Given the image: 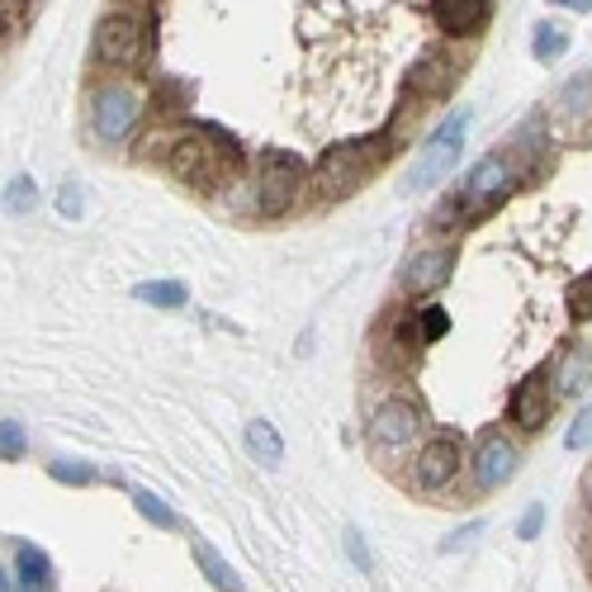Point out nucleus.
<instances>
[{"mask_svg": "<svg viewBox=\"0 0 592 592\" xmlns=\"http://www.w3.org/2000/svg\"><path fill=\"white\" fill-rule=\"evenodd\" d=\"M194 545V560H200V569H204V579L219 588V592H242V583H238V573H232L228 564H223V554L213 550V545H204V541H190Z\"/></svg>", "mask_w": 592, "mask_h": 592, "instance_id": "obj_20", "label": "nucleus"}, {"mask_svg": "<svg viewBox=\"0 0 592 592\" xmlns=\"http://www.w3.org/2000/svg\"><path fill=\"white\" fill-rule=\"evenodd\" d=\"M464 138H470V110H455L432 138H427V148L418 152L412 171L403 175V190H432L437 181H445L464 152Z\"/></svg>", "mask_w": 592, "mask_h": 592, "instance_id": "obj_3", "label": "nucleus"}, {"mask_svg": "<svg viewBox=\"0 0 592 592\" xmlns=\"http://www.w3.org/2000/svg\"><path fill=\"white\" fill-rule=\"evenodd\" d=\"M29 451V437L20 422H0V460H20Z\"/></svg>", "mask_w": 592, "mask_h": 592, "instance_id": "obj_25", "label": "nucleus"}, {"mask_svg": "<svg viewBox=\"0 0 592 592\" xmlns=\"http://www.w3.org/2000/svg\"><path fill=\"white\" fill-rule=\"evenodd\" d=\"M152 48V20L133 10H114L96 24V62L104 67H138Z\"/></svg>", "mask_w": 592, "mask_h": 592, "instance_id": "obj_4", "label": "nucleus"}, {"mask_svg": "<svg viewBox=\"0 0 592 592\" xmlns=\"http://www.w3.org/2000/svg\"><path fill=\"white\" fill-rule=\"evenodd\" d=\"M133 502H138V512L148 516L152 526H161V531H175V512H171L161 498H152V493H133Z\"/></svg>", "mask_w": 592, "mask_h": 592, "instance_id": "obj_23", "label": "nucleus"}, {"mask_svg": "<svg viewBox=\"0 0 592 592\" xmlns=\"http://www.w3.org/2000/svg\"><path fill=\"white\" fill-rule=\"evenodd\" d=\"M380 157H384V138H351L342 148H328L313 171V194L318 200H347V194H355L370 181Z\"/></svg>", "mask_w": 592, "mask_h": 592, "instance_id": "obj_2", "label": "nucleus"}, {"mask_svg": "<svg viewBox=\"0 0 592 592\" xmlns=\"http://www.w3.org/2000/svg\"><path fill=\"white\" fill-rule=\"evenodd\" d=\"M422 432V408L412 399H384L370 418V437L380 445H408Z\"/></svg>", "mask_w": 592, "mask_h": 592, "instance_id": "obj_8", "label": "nucleus"}, {"mask_svg": "<svg viewBox=\"0 0 592 592\" xmlns=\"http://www.w3.org/2000/svg\"><path fill=\"white\" fill-rule=\"evenodd\" d=\"M592 389V347L588 342H569L554 365V393H588Z\"/></svg>", "mask_w": 592, "mask_h": 592, "instance_id": "obj_14", "label": "nucleus"}, {"mask_svg": "<svg viewBox=\"0 0 592 592\" xmlns=\"http://www.w3.org/2000/svg\"><path fill=\"white\" fill-rule=\"evenodd\" d=\"M33 200H39V185H33L29 175H14V181L6 185V200H0V204H6V213H29Z\"/></svg>", "mask_w": 592, "mask_h": 592, "instance_id": "obj_22", "label": "nucleus"}, {"mask_svg": "<svg viewBox=\"0 0 592 592\" xmlns=\"http://www.w3.org/2000/svg\"><path fill=\"white\" fill-rule=\"evenodd\" d=\"M138 114H142V91L129 86V81H110V86H100V91L91 96V129L104 142L129 138Z\"/></svg>", "mask_w": 592, "mask_h": 592, "instance_id": "obj_5", "label": "nucleus"}, {"mask_svg": "<svg viewBox=\"0 0 592 592\" xmlns=\"http://www.w3.org/2000/svg\"><path fill=\"white\" fill-rule=\"evenodd\" d=\"M138 303H152V309H185V284L181 280H142L133 290Z\"/></svg>", "mask_w": 592, "mask_h": 592, "instance_id": "obj_18", "label": "nucleus"}, {"mask_svg": "<svg viewBox=\"0 0 592 592\" xmlns=\"http://www.w3.org/2000/svg\"><path fill=\"white\" fill-rule=\"evenodd\" d=\"M508 185H512V167H508V157H483L479 167L464 175V190H460V200H464V209H489V204H498L502 194H508Z\"/></svg>", "mask_w": 592, "mask_h": 592, "instance_id": "obj_9", "label": "nucleus"}, {"mask_svg": "<svg viewBox=\"0 0 592 592\" xmlns=\"http://www.w3.org/2000/svg\"><path fill=\"white\" fill-rule=\"evenodd\" d=\"M14 573H20V592H48L52 588V560L39 545H20V554H14Z\"/></svg>", "mask_w": 592, "mask_h": 592, "instance_id": "obj_17", "label": "nucleus"}, {"mask_svg": "<svg viewBox=\"0 0 592 592\" xmlns=\"http://www.w3.org/2000/svg\"><path fill=\"white\" fill-rule=\"evenodd\" d=\"M445 328H451V318H445V309H418V313H408V322H403V347H432V342H441L445 337Z\"/></svg>", "mask_w": 592, "mask_h": 592, "instance_id": "obj_16", "label": "nucleus"}, {"mask_svg": "<svg viewBox=\"0 0 592 592\" xmlns=\"http://www.w3.org/2000/svg\"><path fill=\"white\" fill-rule=\"evenodd\" d=\"M564 48H569V29L550 24V20L535 24V33H531V52H535V58H541V62H560Z\"/></svg>", "mask_w": 592, "mask_h": 592, "instance_id": "obj_21", "label": "nucleus"}, {"mask_svg": "<svg viewBox=\"0 0 592 592\" xmlns=\"http://www.w3.org/2000/svg\"><path fill=\"white\" fill-rule=\"evenodd\" d=\"M479 531H483V522H470V526L451 531V535H445V541H441V554H451V550H464V545H470V541H474Z\"/></svg>", "mask_w": 592, "mask_h": 592, "instance_id": "obj_30", "label": "nucleus"}, {"mask_svg": "<svg viewBox=\"0 0 592 592\" xmlns=\"http://www.w3.org/2000/svg\"><path fill=\"white\" fill-rule=\"evenodd\" d=\"M508 418L522 427V432H541L550 418V370H535L531 380H522L508 399Z\"/></svg>", "mask_w": 592, "mask_h": 592, "instance_id": "obj_12", "label": "nucleus"}, {"mask_svg": "<svg viewBox=\"0 0 592 592\" xmlns=\"http://www.w3.org/2000/svg\"><path fill=\"white\" fill-rule=\"evenodd\" d=\"M455 81V58L451 52H427V58L412 67V91L422 96H445Z\"/></svg>", "mask_w": 592, "mask_h": 592, "instance_id": "obj_15", "label": "nucleus"}, {"mask_svg": "<svg viewBox=\"0 0 592 592\" xmlns=\"http://www.w3.org/2000/svg\"><path fill=\"white\" fill-rule=\"evenodd\" d=\"M167 161H171V171L181 175V181H190V185H213L223 171H238L242 152H238V142H232L223 129L194 123V129H185L181 138L171 142Z\"/></svg>", "mask_w": 592, "mask_h": 592, "instance_id": "obj_1", "label": "nucleus"}, {"mask_svg": "<svg viewBox=\"0 0 592 592\" xmlns=\"http://www.w3.org/2000/svg\"><path fill=\"white\" fill-rule=\"evenodd\" d=\"M516 464H522L516 445L508 437L489 432L479 441V451H474V483H479V489H502V483H512Z\"/></svg>", "mask_w": 592, "mask_h": 592, "instance_id": "obj_10", "label": "nucleus"}, {"mask_svg": "<svg viewBox=\"0 0 592 592\" xmlns=\"http://www.w3.org/2000/svg\"><path fill=\"white\" fill-rule=\"evenodd\" d=\"M58 209L67 213V219H77V213H81V190H77V185H71V181L62 185V200H58Z\"/></svg>", "mask_w": 592, "mask_h": 592, "instance_id": "obj_31", "label": "nucleus"}, {"mask_svg": "<svg viewBox=\"0 0 592 592\" xmlns=\"http://www.w3.org/2000/svg\"><path fill=\"white\" fill-rule=\"evenodd\" d=\"M247 445H251V455H257L261 464H280L284 460V441H280V432L265 418L247 422Z\"/></svg>", "mask_w": 592, "mask_h": 592, "instance_id": "obj_19", "label": "nucleus"}, {"mask_svg": "<svg viewBox=\"0 0 592 592\" xmlns=\"http://www.w3.org/2000/svg\"><path fill=\"white\" fill-rule=\"evenodd\" d=\"M583 502H588V512H592V474H588V489H583Z\"/></svg>", "mask_w": 592, "mask_h": 592, "instance_id": "obj_33", "label": "nucleus"}, {"mask_svg": "<svg viewBox=\"0 0 592 592\" xmlns=\"http://www.w3.org/2000/svg\"><path fill=\"white\" fill-rule=\"evenodd\" d=\"M432 14H437L445 39H464V33H479L483 24H489L493 6H489V0H437Z\"/></svg>", "mask_w": 592, "mask_h": 592, "instance_id": "obj_13", "label": "nucleus"}, {"mask_svg": "<svg viewBox=\"0 0 592 592\" xmlns=\"http://www.w3.org/2000/svg\"><path fill=\"white\" fill-rule=\"evenodd\" d=\"M541 531H545V502H531L522 512V522H516V541H535Z\"/></svg>", "mask_w": 592, "mask_h": 592, "instance_id": "obj_28", "label": "nucleus"}, {"mask_svg": "<svg viewBox=\"0 0 592 592\" xmlns=\"http://www.w3.org/2000/svg\"><path fill=\"white\" fill-rule=\"evenodd\" d=\"M569 313L583 318V322H592V271L569 284Z\"/></svg>", "mask_w": 592, "mask_h": 592, "instance_id": "obj_24", "label": "nucleus"}, {"mask_svg": "<svg viewBox=\"0 0 592 592\" xmlns=\"http://www.w3.org/2000/svg\"><path fill=\"white\" fill-rule=\"evenodd\" d=\"M455 275V247H427L403 265V290L408 294H437Z\"/></svg>", "mask_w": 592, "mask_h": 592, "instance_id": "obj_11", "label": "nucleus"}, {"mask_svg": "<svg viewBox=\"0 0 592 592\" xmlns=\"http://www.w3.org/2000/svg\"><path fill=\"white\" fill-rule=\"evenodd\" d=\"M48 474L58 483H91L96 479V470H91V464H81V460H52Z\"/></svg>", "mask_w": 592, "mask_h": 592, "instance_id": "obj_26", "label": "nucleus"}, {"mask_svg": "<svg viewBox=\"0 0 592 592\" xmlns=\"http://www.w3.org/2000/svg\"><path fill=\"white\" fill-rule=\"evenodd\" d=\"M299 185H303V161L294 152H271L261 157V175H257V204L261 213H284L299 200Z\"/></svg>", "mask_w": 592, "mask_h": 592, "instance_id": "obj_6", "label": "nucleus"}, {"mask_svg": "<svg viewBox=\"0 0 592 592\" xmlns=\"http://www.w3.org/2000/svg\"><path fill=\"white\" fill-rule=\"evenodd\" d=\"M342 545H347L351 564L361 569V573H370V569H374V564H370V550H365V541H361V531H347V541H342Z\"/></svg>", "mask_w": 592, "mask_h": 592, "instance_id": "obj_29", "label": "nucleus"}, {"mask_svg": "<svg viewBox=\"0 0 592 592\" xmlns=\"http://www.w3.org/2000/svg\"><path fill=\"white\" fill-rule=\"evenodd\" d=\"M564 445H569V451H588V445H592V403L579 412V418H573Z\"/></svg>", "mask_w": 592, "mask_h": 592, "instance_id": "obj_27", "label": "nucleus"}, {"mask_svg": "<svg viewBox=\"0 0 592 592\" xmlns=\"http://www.w3.org/2000/svg\"><path fill=\"white\" fill-rule=\"evenodd\" d=\"M460 460H464V437L460 432H441L432 437L418 451V464H412V474H418L422 489H445V483L455 479L460 470Z\"/></svg>", "mask_w": 592, "mask_h": 592, "instance_id": "obj_7", "label": "nucleus"}, {"mask_svg": "<svg viewBox=\"0 0 592 592\" xmlns=\"http://www.w3.org/2000/svg\"><path fill=\"white\" fill-rule=\"evenodd\" d=\"M0 592H14V583H10V573H0Z\"/></svg>", "mask_w": 592, "mask_h": 592, "instance_id": "obj_32", "label": "nucleus"}]
</instances>
